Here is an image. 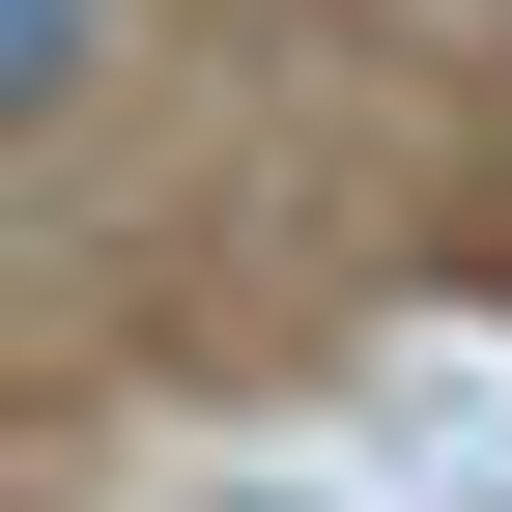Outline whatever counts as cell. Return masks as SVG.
<instances>
[{
    "mask_svg": "<svg viewBox=\"0 0 512 512\" xmlns=\"http://www.w3.org/2000/svg\"><path fill=\"white\" fill-rule=\"evenodd\" d=\"M86 57H114V29H86V0H0V86H29V114H57V86H86Z\"/></svg>",
    "mask_w": 512,
    "mask_h": 512,
    "instance_id": "cell-1",
    "label": "cell"
}]
</instances>
